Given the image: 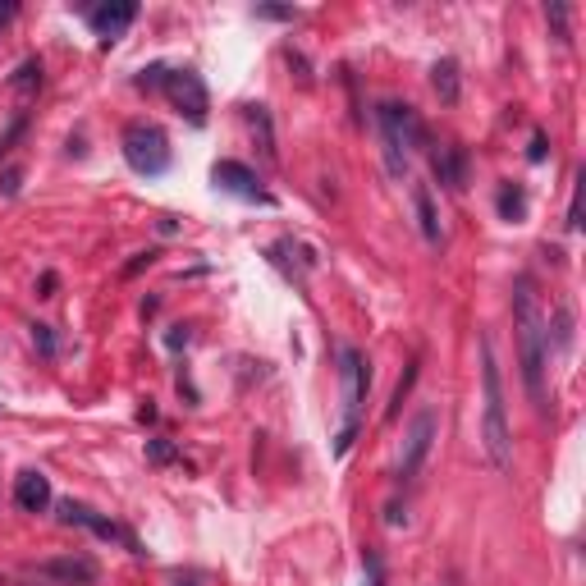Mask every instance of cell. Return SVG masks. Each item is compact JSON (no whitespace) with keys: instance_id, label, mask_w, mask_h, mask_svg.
<instances>
[{"instance_id":"cell-1","label":"cell","mask_w":586,"mask_h":586,"mask_svg":"<svg viewBox=\"0 0 586 586\" xmlns=\"http://www.w3.org/2000/svg\"><path fill=\"white\" fill-rule=\"evenodd\" d=\"M513 326H518V353H522V385L532 394V403L545 413V344H550V330H545L541 303L532 293V280L513 284Z\"/></svg>"},{"instance_id":"cell-2","label":"cell","mask_w":586,"mask_h":586,"mask_svg":"<svg viewBox=\"0 0 586 586\" xmlns=\"http://www.w3.org/2000/svg\"><path fill=\"white\" fill-rule=\"evenodd\" d=\"M376 129H380V147H385V170L394 179L408 174V152L413 147H426V129L417 120L413 106H399V101H385L376 110Z\"/></svg>"},{"instance_id":"cell-3","label":"cell","mask_w":586,"mask_h":586,"mask_svg":"<svg viewBox=\"0 0 586 586\" xmlns=\"http://www.w3.org/2000/svg\"><path fill=\"white\" fill-rule=\"evenodd\" d=\"M481 380H486V431H481V440H486V454L490 463L509 467L513 463V440H509V422H504V385H500V367H495V353H490V339H481Z\"/></svg>"},{"instance_id":"cell-4","label":"cell","mask_w":586,"mask_h":586,"mask_svg":"<svg viewBox=\"0 0 586 586\" xmlns=\"http://www.w3.org/2000/svg\"><path fill=\"white\" fill-rule=\"evenodd\" d=\"M339 376H344V426H339L335 454H348V445H353V431H358L362 399H367V385H371L367 358H362L358 348H339Z\"/></svg>"},{"instance_id":"cell-5","label":"cell","mask_w":586,"mask_h":586,"mask_svg":"<svg viewBox=\"0 0 586 586\" xmlns=\"http://www.w3.org/2000/svg\"><path fill=\"white\" fill-rule=\"evenodd\" d=\"M120 147H124V161H129L138 174H147V179H156V174L170 170V138H165L156 124H147V120L129 124L124 138H120Z\"/></svg>"},{"instance_id":"cell-6","label":"cell","mask_w":586,"mask_h":586,"mask_svg":"<svg viewBox=\"0 0 586 586\" xmlns=\"http://www.w3.org/2000/svg\"><path fill=\"white\" fill-rule=\"evenodd\" d=\"M161 92L170 97V106L179 110L188 124H207V110H211L207 83H202L193 69H170V74H165V83H161Z\"/></svg>"},{"instance_id":"cell-7","label":"cell","mask_w":586,"mask_h":586,"mask_svg":"<svg viewBox=\"0 0 586 586\" xmlns=\"http://www.w3.org/2000/svg\"><path fill=\"white\" fill-rule=\"evenodd\" d=\"M60 522H69V527H87V532H92V536H101V541H120V545H129V550L138 554V541H133V536L124 532L120 522L101 518V513H97V509H87V504L65 500V504H60Z\"/></svg>"},{"instance_id":"cell-8","label":"cell","mask_w":586,"mask_h":586,"mask_svg":"<svg viewBox=\"0 0 586 586\" xmlns=\"http://www.w3.org/2000/svg\"><path fill=\"white\" fill-rule=\"evenodd\" d=\"M133 19H138V5H133V0H106V5H97V10L87 14V23H92V33L101 37V46L120 42Z\"/></svg>"},{"instance_id":"cell-9","label":"cell","mask_w":586,"mask_h":586,"mask_svg":"<svg viewBox=\"0 0 586 586\" xmlns=\"http://www.w3.org/2000/svg\"><path fill=\"white\" fill-rule=\"evenodd\" d=\"M211 179H216L220 193H234V197H243V202H271V197H266V188H261V179L248 170V165H239V161H216Z\"/></svg>"},{"instance_id":"cell-10","label":"cell","mask_w":586,"mask_h":586,"mask_svg":"<svg viewBox=\"0 0 586 586\" xmlns=\"http://www.w3.org/2000/svg\"><path fill=\"white\" fill-rule=\"evenodd\" d=\"M431 440H435V413H422L408 431V445H403V458H399V481H413L422 458L431 454Z\"/></svg>"},{"instance_id":"cell-11","label":"cell","mask_w":586,"mask_h":586,"mask_svg":"<svg viewBox=\"0 0 586 586\" xmlns=\"http://www.w3.org/2000/svg\"><path fill=\"white\" fill-rule=\"evenodd\" d=\"M14 504H19L23 513H42L46 504H51V477L46 472H19V481H14Z\"/></svg>"},{"instance_id":"cell-12","label":"cell","mask_w":586,"mask_h":586,"mask_svg":"<svg viewBox=\"0 0 586 586\" xmlns=\"http://www.w3.org/2000/svg\"><path fill=\"white\" fill-rule=\"evenodd\" d=\"M431 161H435V174H440V184L445 188H454L458 193V188L467 184V152L463 147H440Z\"/></svg>"},{"instance_id":"cell-13","label":"cell","mask_w":586,"mask_h":586,"mask_svg":"<svg viewBox=\"0 0 586 586\" xmlns=\"http://www.w3.org/2000/svg\"><path fill=\"white\" fill-rule=\"evenodd\" d=\"M46 577H65V582H97V564L92 559H51V564H42Z\"/></svg>"},{"instance_id":"cell-14","label":"cell","mask_w":586,"mask_h":586,"mask_svg":"<svg viewBox=\"0 0 586 586\" xmlns=\"http://www.w3.org/2000/svg\"><path fill=\"white\" fill-rule=\"evenodd\" d=\"M413 207H417V220H422L426 243H440V216H435V202H431V193H426L422 184L413 188Z\"/></svg>"},{"instance_id":"cell-15","label":"cell","mask_w":586,"mask_h":586,"mask_svg":"<svg viewBox=\"0 0 586 586\" xmlns=\"http://www.w3.org/2000/svg\"><path fill=\"white\" fill-rule=\"evenodd\" d=\"M431 83H435V92H440V101H449V106H454V101H458V65H454V60H440V65L431 69Z\"/></svg>"},{"instance_id":"cell-16","label":"cell","mask_w":586,"mask_h":586,"mask_svg":"<svg viewBox=\"0 0 586 586\" xmlns=\"http://www.w3.org/2000/svg\"><path fill=\"white\" fill-rule=\"evenodd\" d=\"M522 211H527V193H522L518 184H504L500 188V216L504 220H522Z\"/></svg>"},{"instance_id":"cell-17","label":"cell","mask_w":586,"mask_h":586,"mask_svg":"<svg viewBox=\"0 0 586 586\" xmlns=\"http://www.w3.org/2000/svg\"><path fill=\"white\" fill-rule=\"evenodd\" d=\"M545 19L554 23V37H559V42H568V10H564V5H545Z\"/></svg>"},{"instance_id":"cell-18","label":"cell","mask_w":586,"mask_h":586,"mask_svg":"<svg viewBox=\"0 0 586 586\" xmlns=\"http://www.w3.org/2000/svg\"><path fill=\"white\" fill-rule=\"evenodd\" d=\"M33 83H42V65H37V60H28V65L19 69V78H14V87H33Z\"/></svg>"},{"instance_id":"cell-19","label":"cell","mask_w":586,"mask_h":586,"mask_svg":"<svg viewBox=\"0 0 586 586\" xmlns=\"http://www.w3.org/2000/svg\"><path fill=\"white\" fill-rule=\"evenodd\" d=\"M261 19H298V10H284V5H257Z\"/></svg>"},{"instance_id":"cell-20","label":"cell","mask_w":586,"mask_h":586,"mask_svg":"<svg viewBox=\"0 0 586 586\" xmlns=\"http://www.w3.org/2000/svg\"><path fill=\"white\" fill-rule=\"evenodd\" d=\"M33 335H37V344H42V353H51V348H55V339H51V330H46V326H37Z\"/></svg>"},{"instance_id":"cell-21","label":"cell","mask_w":586,"mask_h":586,"mask_svg":"<svg viewBox=\"0 0 586 586\" xmlns=\"http://www.w3.org/2000/svg\"><path fill=\"white\" fill-rule=\"evenodd\" d=\"M527 156H532V161H545V138H541V133L532 138V152H527Z\"/></svg>"},{"instance_id":"cell-22","label":"cell","mask_w":586,"mask_h":586,"mask_svg":"<svg viewBox=\"0 0 586 586\" xmlns=\"http://www.w3.org/2000/svg\"><path fill=\"white\" fill-rule=\"evenodd\" d=\"M367 573H371V586H380V559L376 554H367Z\"/></svg>"},{"instance_id":"cell-23","label":"cell","mask_w":586,"mask_h":586,"mask_svg":"<svg viewBox=\"0 0 586 586\" xmlns=\"http://www.w3.org/2000/svg\"><path fill=\"white\" fill-rule=\"evenodd\" d=\"M152 458H156V463H165V458H174V449H170V445H161V440H156V445H152Z\"/></svg>"},{"instance_id":"cell-24","label":"cell","mask_w":586,"mask_h":586,"mask_svg":"<svg viewBox=\"0 0 586 586\" xmlns=\"http://www.w3.org/2000/svg\"><path fill=\"white\" fill-rule=\"evenodd\" d=\"M14 193H19V170L5 174V197H14Z\"/></svg>"},{"instance_id":"cell-25","label":"cell","mask_w":586,"mask_h":586,"mask_svg":"<svg viewBox=\"0 0 586 586\" xmlns=\"http://www.w3.org/2000/svg\"><path fill=\"white\" fill-rule=\"evenodd\" d=\"M5 19H10V5H0V23H5Z\"/></svg>"},{"instance_id":"cell-26","label":"cell","mask_w":586,"mask_h":586,"mask_svg":"<svg viewBox=\"0 0 586 586\" xmlns=\"http://www.w3.org/2000/svg\"><path fill=\"white\" fill-rule=\"evenodd\" d=\"M179 586H197V582H179Z\"/></svg>"}]
</instances>
